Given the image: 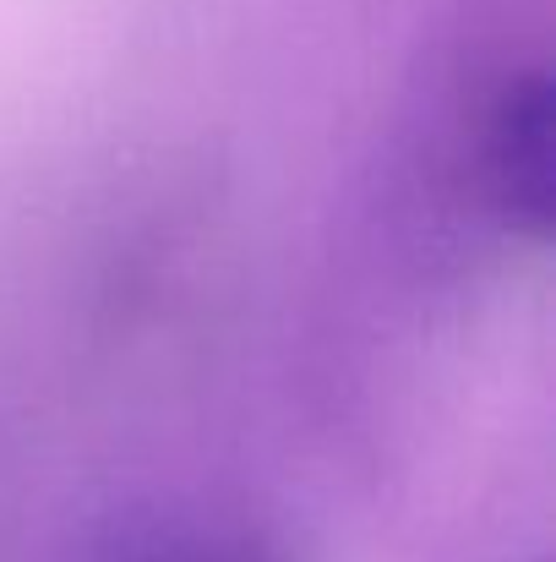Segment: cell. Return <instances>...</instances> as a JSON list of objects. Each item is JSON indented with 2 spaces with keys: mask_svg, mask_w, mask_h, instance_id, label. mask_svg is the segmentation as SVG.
I'll list each match as a JSON object with an SVG mask.
<instances>
[{
  "mask_svg": "<svg viewBox=\"0 0 556 562\" xmlns=\"http://www.w3.org/2000/svg\"><path fill=\"white\" fill-rule=\"evenodd\" d=\"M175 562H262V558H240V552H196V558H175Z\"/></svg>",
  "mask_w": 556,
  "mask_h": 562,
  "instance_id": "obj_2",
  "label": "cell"
},
{
  "mask_svg": "<svg viewBox=\"0 0 556 562\" xmlns=\"http://www.w3.org/2000/svg\"><path fill=\"white\" fill-rule=\"evenodd\" d=\"M469 170L486 213L513 240L546 246L556 213V99L546 66H508L497 88H486Z\"/></svg>",
  "mask_w": 556,
  "mask_h": 562,
  "instance_id": "obj_1",
  "label": "cell"
}]
</instances>
